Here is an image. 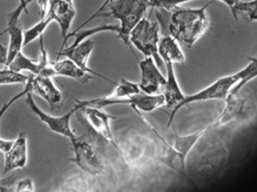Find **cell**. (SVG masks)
<instances>
[{"instance_id": "obj_8", "label": "cell", "mask_w": 257, "mask_h": 192, "mask_svg": "<svg viewBox=\"0 0 257 192\" xmlns=\"http://www.w3.org/2000/svg\"><path fill=\"white\" fill-rule=\"evenodd\" d=\"M70 143L74 156L69 161L84 173L91 176H97L103 173L105 170L103 161L91 143L78 137Z\"/></svg>"}, {"instance_id": "obj_15", "label": "cell", "mask_w": 257, "mask_h": 192, "mask_svg": "<svg viewBox=\"0 0 257 192\" xmlns=\"http://www.w3.org/2000/svg\"><path fill=\"white\" fill-rule=\"evenodd\" d=\"M4 155L3 174H7L14 170L26 167L28 161V146L25 132L18 134V137L14 140L12 147Z\"/></svg>"}, {"instance_id": "obj_30", "label": "cell", "mask_w": 257, "mask_h": 192, "mask_svg": "<svg viewBox=\"0 0 257 192\" xmlns=\"http://www.w3.org/2000/svg\"><path fill=\"white\" fill-rule=\"evenodd\" d=\"M110 1H111V0H105V1L104 2L103 4H102V6H101L100 7H99V9H98L97 10H96V12H95L90 17V18H87V19L86 20V21H84V22L83 23L80 27H78V28L76 29V30H81V29L84 28V27H85L87 24H88L90 21L95 19V18H96V16H97V15H99V14L104 9H105V6H107V4H108Z\"/></svg>"}, {"instance_id": "obj_29", "label": "cell", "mask_w": 257, "mask_h": 192, "mask_svg": "<svg viewBox=\"0 0 257 192\" xmlns=\"http://www.w3.org/2000/svg\"><path fill=\"white\" fill-rule=\"evenodd\" d=\"M214 1H220L221 3H224L229 8V10H230L234 19L237 21L235 12H236L237 7H238V4H239L241 0H214Z\"/></svg>"}, {"instance_id": "obj_13", "label": "cell", "mask_w": 257, "mask_h": 192, "mask_svg": "<svg viewBox=\"0 0 257 192\" xmlns=\"http://www.w3.org/2000/svg\"><path fill=\"white\" fill-rule=\"evenodd\" d=\"M94 47L95 42L92 39H87L77 45H69V46L65 47L63 49L60 50V51L57 53V59L60 58V57H67L72 60L74 63H76L81 69L88 72L89 73L96 75V76L102 78V79L109 81L113 84H117L112 80L106 78L105 75L98 73L96 71L89 67V59L93 53Z\"/></svg>"}, {"instance_id": "obj_24", "label": "cell", "mask_w": 257, "mask_h": 192, "mask_svg": "<svg viewBox=\"0 0 257 192\" xmlns=\"http://www.w3.org/2000/svg\"><path fill=\"white\" fill-rule=\"evenodd\" d=\"M241 14H246L250 21H257V0L240 2L235 12L237 21Z\"/></svg>"}, {"instance_id": "obj_4", "label": "cell", "mask_w": 257, "mask_h": 192, "mask_svg": "<svg viewBox=\"0 0 257 192\" xmlns=\"http://www.w3.org/2000/svg\"><path fill=\"white\" fill-rule=\"evenodd\" d=\"M220 127H221V125L217 118H215L211 123L199 131H195L191 134H186V135L175 136L173 144L169 147L167 156L163 158L165 159V164H167L169 167L175 169V164L177 162L178 165V168L180 169L181 173H184L186 170L187 157L190 155L193 148L204 136Z\"/></svg>"}, {"instance_id": "obj_32", "label": "cell", "mask_w": 257, "mask_h": 192, "mask_svg": "<svg viewBox=\"0 0 257 192\" xmlns=\"http://www.w3.org/2000/svg\"><path fill=\"white\" fill-rule=\"evenodd\" d=\"M66 1L69 2V3H75V1H74V0H66Z\"/></svg>"}, {"instance_id": "obj_6", "label": "cell", "mask_w": 257, "mask_h": 192, "mask_svg": "<svg viewBox=\"0 0 257 192\" xmlns=\"http://www.w3.org/2000/svg\"><path fill=\"white\" fill-rule=\"evenodd\" d=\"M25 103L31 111L39 118V120L45 124L52 132L66 137L70 142L77 138L76 134L72 129L71 121L74 115L82 108V106L79 103L76 101V104L69 112L60 116H51L43 111L36 104V101L33 99V94L30 92L26 95Z\"/></svg>"}, {"instance_id": "obj_7", "label": "cell", "mask_w": 257, "mask_h": 192, "mask_svg": "<svg viewBox=\"0 0 257 192\" xmlns=\"http://www.w3.org/2000/svg\"><path fill=\"white\" fill-rule=\"evenodd\" d=\"M238 82L236 73L220 77L202 90L192 94L186 95L184 101L178 107V113L183 107L194 103L225 101Z\"/></svg>"}, {"instance_id": "obj_22", "label": "cell", "mask_w": 257, "mask_h": 192, "mask_svg": "<svg viewBox=\"0 0 257 192\" xmlns=\"http://www.w3.org/2000/svg\"><path fill=\"white\" fill-rule=\"evenodd\" d=\"M29 78V75H24L22 72H15L6 66L0 69V85L16 84H23L25 85Z\"/></svg>"}, {"instance_id": "obj_25", "label": "cell", "mask_w": 257, "mask_h": 192, "mask_svg": "<svg viewBox=\"0 0 257 192\" xmlns=\"http://www.w3.org/2000/svg\"><path fill=\"white\" fill-rule=\"evenodd\" d=\"M33 0H24L22 3L9 15L8 18L7 27L6 29L10 28L13 26L16 25L20 22V17L22 15L23 12L28 14V6L31 4Z\"/></svg>"}, {"instance_id": "obj_12", "label": "cell", "mask_w": 257, "mask_h": 192, "mask_svg": "<svg viewBox=\"0 0 257 192\" xmlns=\"http://www.w3.org/2000/svg\"><path fill=\"white\" fill-rule=\"evenodd\" d=\"M51 77L31 75L25 84L32 94L37 95L48 103L51 109L55 108L63 101L61 90L54 84Z\"/></svg>"}, {"instance_id": "obj_2", "label": "cell", "mask_w": 257, "mask_h": 192, "mask_svg": "<svg viewBox=\"0 0 257 192\" xmlns=\"http://www.w3.org/2000/svg\"><path fill=\"white\" fill-rule=\"evenodd\" d=\"M148 8L147 0H111L96 18L110 17L117 19L120 28L119 38L135 54L128 37L136 24L146 16Z\"/></svg>"}, {"instance_id": "obj_3", "label": "cell", "mask_w": 257, "mask_h": 192, "mask_svg": "<svg viewBox=\"0 0 257 192\" xmlns=\"http://www.w3.org/2000/svg\"><path fill=\"white\" fill-rule=\"evenodd\" d=\"M160 33L161 29L159 23L145 16L132 30L128 40L132 48L134 47L145 57H152L161 67L163 62L158 53L159 43L161 39Z\"/></svg>"}, {"instance_id": "obj_5", "label": "cell", "mask_w": 257, "mask_h": 192, "mask_svg": "<svg viewBox=\"0 0 257 192\" xmlns=\"http://www.w3.org/2000/svg\"><path fill=\"white\" fill-rule=\"evenodd\" d=\"M82 108L87 106L99 107L104 109L105 107H112L116 105H126L136 110V111L143 112V113H153L156 110L166 107V101L163 93L157 94H148V93L140 92L138 94L121 99H108L105 97L93 98L89 100H77Z\"/></svg>"}, {"instance_id": "obj_19", "label": "cell", "mask_w": 257, "mask_h": 192, "mask_svg": "<svg viewBox=\"0 0 257 192\" xmlns=\"http://www.w3.org/2000/svg\"><path fill=\"white\" fill-rule=\"evenodd\" d=\"M249 62L244 68L235 72L238 82L233 87L231 95H237L249 82L257 78V56L249 57Z\"/></svg>"}, {"instance_id": "obj_17", "label": "cell", "mask_w": 257, "mask_h": 192, "mask_svg": "<svg viewBox=\"0 0 257 192\" xmlns=\"http://www.w3.org/2000/svg\"><path fill=\"white\" fill-rule=\"evenodd\" d=\"M51 66L54 69L55 77L72 78L83 84L88 83L93 78L92 74L81 69L76 63L67 57H65L63 60L57 59V60L51 62Z\"/></svg>"}, {"instance_id": "obj_11", "label": "cell", "mask_w": 257, "mask_h": 192, "mask_svg": "<svg viewBox=\"0 0 257 192\" xmlns=\"http://www.w3.org/2000/svg\"><path fill=\"white\" fill-rule=\"evenodd\" d=\"M47 12L52 17L53 20L57 23L60 29L63 39L60 50L66 47L67 38L70 33L71 27L76 17V9L75 3H69L66 0H49Z\"/></svg>"}, {"instance_id": "obj_27", "label": "cell", "mask_w": 257, "mask_h": 192, "mask_svg": "<svg viewBox=\"0 0 257 192\" xmlns=\"http://www.w3.org/2000/svg\"><path fill=\"white\" fill-rule=\"evenodd\" d=\"M15 191L32 192L35 191L34 183L30 178L27 177L18 181L15 184Z\"/></svg>"}, {"instance_id": "obj_1", "label": "cell", "mask_w": 257, "mask_h": 192, "mask_svg": "<svg viewBox=\"0 0 257 192\" xmlns=\"http://www.w3.org/2000/svg\"><path fill=\"white\" fill-rule=\"evenodd\" d=\"M214 2L211 0L199 8L179 7L172 12L157 10L156 13L161 33L172 36L187 48H192L209 28L207 9Z\"/></svg>"}, {"instance_id": "obj_9", "label": "cell", "mask_w": 257, "mask_h": 192, "mask_svg": "<svg viewBox=\"0 0 257 192\" xmlns=\"http://www.w3.org/2000/svg\"><path fill=\"white\" fill-rule=\"evenodd\" d=\"M80 111H81L87 124L96 134L111 144L116 150L118 151L119 153L124 155L121 149L116 143L111 130V122L116 119L114 116L108 114L103 109L91 106L84 107Z\"/></svg>"}, {"instance_id": "obj_26", "label": "cell", "mask_w": 257, "mask_h": 192, "mask_svg": "<svg viewBox=\"0 0 257 192\" xmlns=\"http://www.w3.org/2000/svg\"><path fill=\"white\" fill-rule=\"evenodd\" d=\"M29 92V89L27 88L26 86H24V90L18 93V94L14 96L13 98H12V99L9 100L7 103L3 104V107L0 109V122H1L2 119H3V116L6 114V112L8 111L9 108L15 104L16 101H18V100L21 99V98H24L27 95V93Z\"/></svg>"}, {"instance_id": "obj_10", "label": "cell", "mask_w": 257, "mask_h": 192, "mask_svg": "<svg viewBox=\"0 0 257 192\" xmlns=\"http://www.w3.org/2000/svg\"><path fill=\"white\" fill-rule=\"evenodd\" d=\"M139 61L141 79L139 83L141 91L148 94L160 93L166 83V76L162 73L160 66L152 57H145Z\"/></svg>"}, {"instance_id": "obj_20", "label": "cell", "mask_w": 257, "mask_h": 192, "mask_svg": "<svg viewBox=\"0 0 257 192\" xmlns=\"http://www.w3.org/2000/svg\"><path fill=\"white\" fill-rule=\"evenodd\" d=\"M52 22H54V20L48 12L42 15V19L37 24L24 31V47L43 36L45 30Z\"/></svg>"}, {"instance_id": "obj_31", "label": "cell", "mask_w": 257, "mask_h": 192, "mask_svg": "<svg viewBox=\"0 0 257 192\" xmlns=\"http://www.w3.org/2000/svg\"><path fill=\"white\" fill-rule=\"evenodd\" d=\"M13 142L14 140H4V139L0 138V152H3V154L7 152L12 147Z\"/></svg>"}, {"instance_id": "obj_21", "label": "cell", "mask_w": 257, "mask_h": 192, "mask_svg": "<svg viewBox=\"0 0 257 192\" xmlns=\"http://www.w3.org/2000/svg\"><path fill=\"white\" fill-rule=\"evenodd\" d=\"M140 92L142 91L139 87V83L121 78L120 82L116 84L115 87L111 93L105 97L108 99H121L138 94Z\"/></svg>"}, {"instance_id": "obj_33", "label": "cell", "mask_w": 257, "mask_h": 192, "mask_svg": "<svg viewBox=\"0 0 257 192\" xmlns=\"http://www.w3.org/2000/svg\"><path fill=\"white\" fill-rule=\"evenodd\" d=\"M20 3L19 4H21V3H22L23 2H24V0H19Z\"/></svg>"}, {"instance_id": "obj_28", "label": "cell", "mask_w": 257, "mask_h": 192, "mask_svg": "<svg viewBox=\"0 0 257 192\" xmlns=\"http://www.w3.org/2000/svg\"><path fill=\"white\" fill-rule=\"evenodd\" d=\"M15 180H16V177L15 175L6 179H0V192L15 191V186L16 184Z\"/></svg>"}, {"instance_id": "obj_23", "label": "cell", "mask_w": 257, "mask_h": 192, "mask_svg": "<svg viewBox=\"0 0 257 192\" xmlns=\"http://www.w3.org/2000/svg\"><path fill=\"white\" fill-rule=\"evenodd\" d=\"M193 1L196 0H147L149 7L166 12H172L182 5Z\"/></svg>"}, {"instance_id": "obj_14", "label": "cell", "mask_w": 257, "mask_h": 192, "mask_svg": "<svg viewBox=\"0 0 257 192\" xmlns=\"http://www.w3.org/2000/svg\"><path fill=\"white\" fill-rule=\"evenodd\" d=\"M164 64L166 66V83L163 86L164 90L162 93L166 101V107L173 108L168 122V128H169L173 122L175 116L178 113V107L184 101L186 95L183 92L178 81L175 66H174L175 64L170 63H166Z\"/></svg>"}, {"instance_id": "obj_16", "label": "cell", "mask_w": 257, "mask_h": 192, "mask_svg": "<svg viewBox=\"0 0 257 192\" xmlns=\"http://www.w3.org/2000/svg\"><path fill=\"white\" fill-rule=\"evenodd\" d=\"M158 53L160 59L164 63H179L183 65L185 63V54L181 48V44L169 35L162 36L159 43Z\"/></svg>"}, {"instance_id": "obj_18", "label": "cell", "mask_w": 257, "mask_h": 192, "mask_svg": "<svg viewBox=\"0 0 257 192\" xmlns=\"http://www.w3.org/2000/svg\"><path fill=\"white\" fill-rule=\"evenodd\" d=\"M5 33H8L9 37L4 64L5 66H8L20 53L22 52L23 48L24 47V31L21 23L19 22L10 28L5 29L0 35Z\"/></svg>"}]
</instances>
